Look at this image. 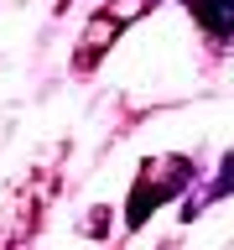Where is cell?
<instances>
[{"instance_id": "2", "label": "cell", "mask_w": 234, "mask_h": 250, "mask_svg": "<svg viewBox=\"0 0 234 250\" xmlns=\"http://www.w3.org/2000/svg\"><path fill=\"white\" fill-rule=\"evenodd\" d=\"M146 5H156V0H120V5H104V11L89 21V31H83V47H78V68H94V58L104 52V47H115V37H120L130 21H136Z\"/></svg>"}, {"instance_id": "1", "label": "cell", "mask_w": 234, "mask_h": 250, "mask_svg": "<svg viewBox=\"0 0 234 250\" xmlns=\"http://www.w3.org/2000/svg\"><path fill=\"white\" fill-rule=\"evenodd\" d=\"M187 183H193V162H187V156H156V162H146L136 188H130V229H140L156 203H167L172 193H182Z\"/></svg>"}]
</instances>
